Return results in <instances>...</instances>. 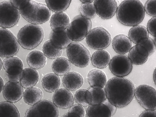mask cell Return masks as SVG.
I'll list each match as a JSON object with an SVG mask.
<instances>
[{
  "mask_svg": "<svg viewBox=\"0 0 156 117\" xmlns=\"http://www.w3.org/2000/svg\"><path fill=\"white\" fill-rule=\"evenodd\" d=\"M135 90L134 85L130 80L115 76L107 81L105 88L107 99L117 108L124 107L131 103Z\"/></svg>",
  "mask_w": 156,
  "mask_h": 117,
  "instance_id": "cell-1",
  "label": "cell"
},
{
  "mask_svg": "<svg viewBox=\"0 0 156 117\" xmlns=\"http://www.w3.org/2000/svg\"><path fill=\"white\" fill-rule=\"evenodd\" d=\"M116 14L120 23L131 27L139 24L145 16L143 4L137 0L123 1L118 6Z\"/></svg>",
  "mask_w": 156,
  "mask_h": 117,
  "instance_id": "cell-2",
  "label": "cell"
},
{
  "mask_svg": "<svg viewBox=\"0 0 156 117\" xmlns=\"http://www.w3.org/2000/svg\"><path fill=\"white\" fill-rule=\"evenodd\" d=\"M18 9L26 20L30 23L36 25L46 23L51 14L46 5L34 0H21Z\"/></svg>",
  "mask_w": 156,
  "mask_h": 117,
  "instance_id": "cell-3",
  "label": "cell"
},
{
  "mask_svg": "<svg viewBox=\"0 0 156 117\" xmlns=\"http://www.w3.org/2000/svg\"><path fill=\"white\" fill-rule=\"evenodd\" d=\"M44 36L43 28L39 25L29 23L19 30L17 40L23 48L31 50L37 47L42 42Z\"/></svg>",
  "mask_w": 156,
  "mask_h": 117,
  "instance_id": "cell-4",
  "label": "cell"
},
{
  "mask_svg": "<svg viewBox=\"0 0 156 117\" xmlns=\"http://www.w3.org/2000/svg\"><path fill=\"white\" fill-rule=\"evenodd\" d=\"M68 59L74 65L79 67H84L90 62L91 55L88 49L82 44L72 42L66 48Z\"/></svg>",
  "mask_w": 156,
  "mask_h": 117,
  "instance_id": "cell-5",
  "label": "cell"
},
{
  "mask_svg": "<svg viewBox=\"0 0 156 117\" xmlns=\"http://www.w3.org/2000/svg\"><path fill=\"white\" fill-rule=\"evenodd\" d=\"M111 36L105 28L97 27L89 30L86 37V41L90 48L95 50H103L107 48L111 41Z\"/></svg>",
  "mask_w": 156,
  "mask_h": 117,
  "instance_id": "cell-6",
  "label": "cell"
},
{
  "mask_svg": "<svg viewBox=\"0 0 156 117\" xmlns=\"http://www.w3.org/2000/svg\"><path fill=\"white\" fill-rule=\"evenodd\" d=\"M19 48L20 45L14 34L6 29L0 28V57L13 56Z\"/></svg>",
  "mask_w": 156,
  "mask_h": 117,
  "instance_id": "cell-7",
  "label": "cell"
},
{
  "mask_svg": "<svg viewBox=\"0 0 156 117\" xmlns=\"http://www.w3.org/2000/svg\"><path fill=\"white\" fill-rule=\"evenodd\" d=\"M20 15L19 9L10 1L0 2V27L2 28L14 26L19 22Z\"/></svg>",
  "mask_w": 156,
  "mask_h": 117,
  "instance_id": "cell-8",
  "label": "cell"
},
{
  "mask_svg": "<svg viewBox=\"0 0 156 117\" xmlns=\"http://www.w3.org/2000/svg\"><path fill=\"white\" fill-rule=\"evenodd\" d=\"M25 117H59V111L51 101L43 99L29 108Z\"/></svg>",
  "mask_w": 156,
  "mask_h": 117,
  "instance_id": "cell-9",
  "label": "cell"
},
{
  "mask_svg": "<svg viewBox=\"0 0 156 117\" xmlns=\"http://www.w3.org/2000/svg\"><path fill=\"white\" fill-rule=\"evenodd\" d=\"M134 96L140 105L146 110L156 109V91L154 87L143 84L135 88Z\"/></svg>",
  "mask_w": 156,
  "mask_h": 117,
  "instance_id": "cell-10",
  "label": "cell"
},
{
  "mask_svg": "<svg viewBox=\"0 0 156 117\" xmlns=\"http://www.w3.org/2000/svg\"><path fill=\"white\" fill-rule=\"evenodd\" d=\"M110 72L115 76L123 77L131 72L133 65L128 56L126 55H116L111 59L109 64Z\"/></svg>",
  "mask_w": 156,
  "mask_h": 117,
  "instance_id": "cell-11",
  "label": "cell"
},
{
  "mask_svg": "<svg viewBox=\"0 0 156 117\" xmlns=\"http://www.w3.org/2000/svg\"><path fill=\"white\" fill-rule=\"evenodd\" d=\"M93 2L96 14L101 18L109 19L116 13L118 6L116 0H94Z\"/></svg>",
  "mask_w": 156,
  "mask_h": 117,
  "instance_id": "cell-12",
  "label": "cell"
},
{
  "mask_svg": "<svg viewBox=\"0 0 156 117\" xmlns=\"http://www.w3.org/2000/svg\"><path fill=\"white\" fill-rule=\"evenodd\" d=\"M24 90L19 82L9 81L4 85L3 96L7 101L12 103L20 100L23 97Z\"/></svg>",
  "mask_w": 156,
  "mask_h": 117,
  "instance_id": "cell-13",
  "label": "cell"
},
{
  "mask_svg": "<svg viewBox=\"0 0 156 117\" xmlns=\"http://www.w3.org/2000/svg\"><path fill=\"white\" fill-rule=\"evenodd\" d=\"M66 30L69 38L72 41L76 42L84 39L88 32L85 23L77 20H73Z\"/></svg>",
  "mask_w": 156,
  "mask_h": 117,
  "instance_id": "cell-14",
  "label": "cell"
},
{
  "mask_svg": "<svg viewBox=\"0 0 156 117\" xmlns=\"http://www.w3.org/2000/svg\"><path fill=\"white\" fill-rule=\"evenodd\" d=\"M52 102L57 108L66 109L70 108L74 102L72 93L66 88L58 89L54 93L52 98Z\"/></svg>",
  "mask_w": 156,
  "mask_h": 117,
  "instance_id": "cell-15",
  "label": "cell"
},
{
  "mask_svg": "<svg viewBox=\"0 0 156 117\" xmlns=\"http://www.w3.org/2000/svg\"><path fill=\"white\" fill-rule=\"evenodd\" d=\"M49 22L52 31L59 33L66 30L70 23V19L64 12L55 13L51 16Z\"/></svg>",
  "mask_w": 156,
  "mask_h": 117,
  "instance_id": "cell-16",
  "label": "cell"
},
{
  "mask_svg": "<svg viewBox=\"0 0 156 117\" xmlns=\"http://www.w3.org/2000/svg\"><path fill=\"white\" fill-rule=\"evenodd\" d=\"M39 78L38 72L36 69L26 67L23 69L20 73L19 82L23 87L27 89L37 84Z\"/></svg>",
  "mask_w": 156,
  "mask_h": 117,
  "instance_id": "cell-17",
  "label": "cell"
},
{
  "mask_svg": "<svg viewBox=\"0 0 156 117\" xmlns=\"http://www.w3.org/2000/svg\"><path fill=\"white\" fill-rule=\"evenodd\" d=\"M149 34L146 27L139 24L131 28L128 35L131 42L136 45H141L147 40Z\"/></svg>",
  "mask_w": 156,
  "mask_h": 117,
  "instance_id": "cell-18",
  "label": "cell"
},
{
  "mask_svg": "<svg viewBox=\"0 0 156 117\" xmlns=\"http://www.w3.org/2000/svg\"><path fill=\"white\" fill-rule=\"evenodd\" d=\"M112 45L114 50L120 55L128 52L132 47V43L129 37L123 34H119L113 38Z\"/></svg>",
  "mask_w": 156,
  "mask_h": 117,
  "instance_id": "cell-19",
  "label": "cell"
},
{
  "mask_svg": "<svg viewBox=\"0 0 156 117\" xmlns=\"http://www.w3.org/2000/svg\"><path fill=\"white\" fill-rule=\"evenodd\" d=\"M149 56L147 51L143 46L136 44L129 51L128 57L132 64L140 66L146 63Z\"/></svg>",
  "mask_w": 156,
  "mask_h": 117,
  "instance_id": "cell-20",
  "label": "cell"
},
{
  "mask_svg": "<svg viewBox=\"0 0 156 117\" xmlns=\"http://www.w3.org/2000/svg\"><path fill=\"white\" fill-rule=\"evenodd\" d=\"M2 66L6 73L12 75L20 74L23 69L22 60L15 56L5 58L2 61Z\"/></svg>",
  "mask_w": 156,
  "mask_h": 117,
  "instance_id": "cell-21",
  "label": "cell"
},
{
  "mask_svg": "<svg viewBox=\"0 0 156 117\" xmlns=\"http://www.w3.org/2000/svg\"><path fill=\"white\" fill-rule=\"evenodd\" d=\"M84 79L79 73L75 72H69L64 75L62 83L65 88L69 90H77L83 84Z\"/></svg>",
  "mask_w": 156,
  "mask_h": 117,
  "instance_id": "cell-22",
  "label": "cell"
},
{
  "mask_svg": "<svg viewBox=\"0 0 156 117\" xmlns=\"http://www.w3.org/2000/svg\"><path fill=\"white\" fill-rule=\"evenodd\" d=\"M87 80L90 87L96 89L103 88L107 82V76L105 73L97 69H93L89 71Z\"/></svg>",
  "mask_w": 156,
  "mask_h": 117,
  "instance_id": "cell-23",
  "label": "cell"
},
{
  "mask_svg": "<svg viewBox=\"0 0 156 117\" xmlns=\"http://www.w3.org/2000/svg\"><path fill=\"white\" fill-rule=\"evenodd\" d=\"M27 62L30 67L35 69H39L46 65L47 58L42 52L34 50L28 54Z\"/></svg>",
  "mask_w": 156,
  "mask_h": 117,
  "instance_id": "cell-24",
  "label": "cell"
},
{
  "mask_svg": "<svg viewBox=\"0 0 156 117\" xmlns=\"http://www.w3.org/2000/svg\"><path fill=\"white\" fill-rule=\"evenodd\" d=\"M61 79L58 76L54 73L45 75L41 80L42 86L44 90L48 92H55L60 87Z\"/></svg>",
  "mask_w": 156,
  "mask_h": 117,
  "instance_id": "cell-25",
  "label": "cell"
},
{
  "mask_svg": "<svg viewBox=\"0 0 156 117\" xmlns=\"http://www.w3.org/2000/svg\"><path fill=\"white\" fill-rule=\"evenodd\" d=\"M111 59L110 55L108 52L104 50H97L92 54L90 62L94 67L103 69L109 65Z\"/></svg>",
  "mask_w": 156,
  "mask_h": 117,
  "instance_id": "cell-26",
  "label": "cell"
},
{
  "mask_svg": "<svg viewBox=\"0 0 156 117\" xmlns=\"http://www.w3.org/2000/svg\"><path fill=\"white\" fill-rule=\"evenodd\" d=\"M71 63L68 58L59 57L55 59L51 64V69L54 73L58 76H64L69 72Z\"/></svg>",
  "mask_w": 156,
  "mask_h": 117,
  "instance_id": "cell-27",
  "label": "cell"
},
{
  "mask_svg": "<svg viewBox=\"0 0 156 117\" xmlns=\"http://www.w3.org/2000/svg\"><path fill=\"white\" fill-rule=\"evenodd\" d=\"M49 38L55 47L62 49L66 48L72 42L67 35L66 30L59 33L52 30L50 34Z\"/></svg>",
  "mask_w": 156,
  "mask_h": 117,
  "instance_id": "cell-28",
  "label": "cell"
},
{
  "mask_svg": "<svg viewBox=\"0 0 156 117\" xmlns=\"http://www.w3.org/2000/svg\"><path fill=\"white\" fill-rule=\"evenodd\" d=\"M43 93L40 89L34 87L27 88L24 91L23 98L27 104L33 105L42 100Z\"/></svg>",
  "mask_w": 156,
  "mask_h": 117,
  "instance_id": "cell-29",
  "label": "cell"
},
{
  "mask_svg": "<svg viewBox=\"0 0 156 117\" xmlns=\"http://www.w3.org/2000/svg\"><path fill=\"white\" fill-rule=\"evenodd\" d=\"M87 117H111V112L108 108L103 104L90 105L86 112Z\"/></svg>",
  "mask_w": 156,
  "mask_h": 117,
  "instance_id": "cell-30",
  "label": "cell"
},
{
  "mask_svg": "<svg viewBox=\"0 0 156 117\" xmlns=\"http://www.w3.org/2000/svg\"><path fill=\"white\" fill-rule=\"evenodd\" d=\"M0 117H20L16 106L7 101L0 102Z\"/></svg>",
  "mask_w": 156,
  "mask_h": 117,
  "instance_id": "cell-31",
  "label": "cell"
},
{
  "mask_svg": "<svg viewBox=\"0 0 156 117\" xmlns=\"http://www.w3.org/2000/svg\"><path fill=\"white\" fill-rule=\"evenodd\" d=\"M71 2V0H45L46 5L49 9L55 13L63 12L66 10Z\"/></svg>",
  "mask_w": 156,
  "mask_h": 117,
  "instance_id": "cell-32",
  "label": "cell"
},
{
  "mask_svg": "<svg viewBox=\"0 0 156 117\" xmlns=\"http://www.w3.org/2000/svg\"><path fill=\"white\" fill-rule=\"evenodd\" d=\"M42 51L46 57L51 59L59 57L62 53V49L55 47L50 39L47 40L44 43Z\"/></svg>",
  "mask_w": 156,
  "mask_h": 117,
  "instance_id": "cell-33",
  "label": "cell"
},
{
  "mask_svg": "<svg viewBox=\"0 0 156 117\" xmlns=\"http://www.w3.org/2000/svg\"><path fill=\"white\" fill-rule=\"evenodd\" d=\"M88 90L90 93L91 97L90 105L103 104L107 99L105 90L103 88L96 89L90 87Z\"/></svg>",
  "mask_w": 156,
  "mask_h": 117,
  "instance_id": "cell-34",
  "label": "cell"
},
{
  "mask_svg": "<svg viewBox=\"0 0 156 117\" xmlns=\"http://www.w3.org/2000/svg\"><path fill=\"white\" fill-rule=\"evenodd\" d=\"M80 15L88 19L94 18L96 15V10L93 3L82 4L79 8Z\"/></svg>",
  "mask_w": 156,
  "mask_h": 117,
  "instance_id": "cell-35",
  "label": "cell"
},
{
  "mask_svg": "<svg viewBox=\"0 0 156 117\" xmlns=\"http://www.w3.org/2000/svg\"><path fill=\"white\" fill-rule=\"evenodd\" d=\"M87 90L80 89L75 92L74 99L76 102L82 106L87 107L89 105L87 100L86 93Z\"/></svg>",
  "mask_w": 156,
  "mask_h": 117,
  "instance_id": "cell-36",
  "label": "cell"
},
{
  "mask_svg": "<svg viewBox=\"0 0 156 117\" xmlns=\"http://www.w3.org/2000/svg\"><path fill=\"white\" fill-rule=\"evenodd\" d=\"M67 113L76 117H84L85 114L83 107L78 104L73 105L69 108Z\"/></svg>",
  "mask_w": 156,
  "mask_h": 117,
  "instance_id": "cell-37",
  "label": "cell"
},
{
  "mask_svg": "<svg viewBox=\"0 0 156 117\" xmlns=\"http://www.w3.org/2000/svg\"><path fill=\"white\" fill-rule=\"evenodd\" d=\"M156 0L147 1L144 6L145 12L148 15L156 16Z\"/></svg>",
  "mask_w": 156,
  "mask_h": 117,
  "instance_id": "cell-38",
  "label": "cell"
},
{
  "mask_svg": "<svg viewBox=\"0 0 156 117\" xmlns=\"http://www.w3.org/2000/svg\"><path fill=\"white\" fill-rule=\"evenodd\" d=\"M141 45L146 50L149 55H151L155 51L156 44L154 43L153 39L151 37H149L147 41Z\"/></svg>",
  "mask_w": 156,
  "mask_h": 117,
  "instance_id": "cell-39",
  "label": "cell"
},
{
  "mask_svg": "<svg viewBox=\"0 0 156 117\" xmlns=\"http://www.w3.org/2000/svg\"><path fill=\"white\" fill-rule=\"evenodd\" d=\"M156 16L152 17L148 21L147 29L150 34L155 37Z\"/></svg>",
  "mask_w": 156,
  "mask_h": 117,
  "instance_id": "cell-40",
  "label": "cell"
},
{
  "mask_svg": "<svg viewBox=\"0 0 156 117\" xmlns=\"http://www.w3.org/2000/svg\"><path fill=\"white\" fill-rule=\"evenodd\" d=\"M75 20L82 21L85 23L87 27L88 31L91 29L92 22L90 19L83 17L80 14L74 17L73 20Z\"/></svg>",
  "mask_w": 156,
  "mask_h": 117,
  "instance_id": "cell-41",
  "label": "cell"
},
{
  "mask_svg": "<svg viewBox=\"0 0 156 117\" xmlns=\"http://www.w3.org/2000/svg\"><path fill=\"white\" fill-rule=\"evenodd\" d=\"M139 117H156V110L144 111L140 114Z\"/></svg>",
  "mask_w": 156,
  "mask_h": 117,
  "instance_id": "cell-42",
  "label": "cell"
},
{
  "mask_svg": "<svg viewBox=\"0 0 156 117\" xmlns=\"http://www.w3.org/2000/svg\"><path fill=\"white\" fill-rule=\"evenodd\" d=\"M103 104L105 105L109 109L111 112L112 116L115 114L117 111V108L111 104L107 99Z\"/></svg>",
  "mask_w": 156,
  "mask_h": 117,
  "instance_id": "cell-43",
  "label": "cell"
},
{
  "mask_svg": "<svg viewBox=\"0 0 156 117\" xmlns=\"http://www.w3.org/2000/svg\"><path fill=\"white\" fill-rule=\"evenodd\" d=\"M20 75V74L17 75H12L6 73L5 78L8 81L19 82Z\"/></svg>",
  "mask_w": 156,
  "mask_h": 117,
  "instance_id": "cell-44",
  "label": "cell"
},
{
  "mask_svg": "<svg viewBox=\"0 0 156 117\" xmlns=\"http://www.w3.org/2000/svg\"><path fill=\"white\" fill-rule=\"evenodd\" d=\"M4 85V81L3 79L0 76V93L3 90Z\"/></svg>",
  "mask_w": 156,
  "mask_h": 117,
  "instance_id": "cell-45",
  "label": "cell"
},
{
  "mask_svg": "<svg viewBox=\"0 0 156 117\" xmlns=\"http://www.w3.org/2000/svg\"><path fill=\"white\" fill-rule=\"evenodd\" d=\"M80 1L82 4H89L92 3L93 0H80Z\"/></svg>",
  "mask_w": 156,
  "mask_h": 117,
  "instance_id": "cell-46",
  "label": "cell"
},
{
  "mask_svg": "<svg viewBox=\"0 0 156 117\" xmlns=\"http://www.w3.org/2000/svg\"><path fill=\"white\" fill-rule=\"evenodd\" d=\"M153 79L154 80V82L156 84V69L155 68L154 69L153 73Z\"/></svg>",
  "mask_w": 156,
  "mask_h": 117,
  "instance_id": "cell-47",
  "label": "cell"
},
{
  "mask_svg": "<svg viewBox=\"0 0 156 117\" xmlns=\"http://www.w3.org/2000/svg\"><path fill=\"white\" fill-rule=\"evenodd\" d=\"M62 117H76L73 115L67 113L64 114Z\"/></svg>",
  "mask_w": 156,
  "mask_h": 117,
  "instance_id": "cell-48",
  "label": "cell"
},
{
  "mask_svg": "<svg viewBox=\"0 0 156 117\" xmlns=\"http://www.w3.org/2000/svg\"><path fill=\"white\" fill-rule=\"evenodd\" d=\"M2 66V60L0 58V71L1 70Z\"/></svg>",
  "mask_w": 156,
  "mask_h": 117,
  "instance_id": "cell-49",
  "label": "cell"
}]
</instances>
